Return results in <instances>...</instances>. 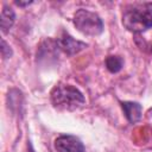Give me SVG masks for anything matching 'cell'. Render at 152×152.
<instances>
[{
  "label": "cell",
  "mask_w": 152,
  "mask_h": 152,
  "mask_svg": "<svg viewBox=\"0 0 152 152\" xmlns=\"http://www.w3.org/2000/svg\"><path fill=\"white\" fill-rule=\"evenodd\" d=\"M121 108L125 113V116L131 124H134L141 119L142 107L137 102H121Z\"/></svg>",
  "instance_id": "obj_6"
},
{
  "label": "cell",
  "mask_w": 152,
  "mask_h": 152,
  "mask_svg": "<svg viewBox=\"0 0 152 152\" xmlns=\"http://www.w3.org/2000/svg\"><path fill=\"white\" fill-rule=\"evenodd\" d=\"M57 152H84L83 142L74 135H61L55 140Z\"/></svg>",
  "instance_id": "obj_5"
},
{
  "label": "cell",
  "mask_w": 152,
  "mask_h": 152,
  "mask_svg": "<svg viewBox=\"0 0 152 152\" xmlns=\"http://www.w3.org/2000/svg\"><path fill=\"white\" fill-rule=\"evenodd\" d=\"M122 25L139 33L152 27V2H137L128 6L122 14Z\"/></svg>",
  "instance_id": "obj_1"
},
{
  "label": "cell",
  "mask_w": 152,
  "mask_h": 152,
  "mask_svg": "<svg viewBox=\"0 0 152 152\" xmlns=\"http://www.w3.org/2000/svg\"><path fill=\"white\" fill-rule=\"evenodd\" d=\"M32 1H26V2H21V1H15V5L18 6H27V5H31Z\"/></svg>",
  "instance_id": "obj_10"
},
{
  "label": "cell",
  "mask_w": 152,
  "mask_h": 152,
  "mask_svg": "<svg viewBox=\"0 0 152 152\" xmlns=\"http://www.w3.org/2000/svg\"><path fill=\"white\" fill-rule=\"evenodd\" d=\"M74 24L80 32L87 36H99L103 31L102 19L96 13L84 8L76 11L74 15Z\"/></svg>",
  "instance_id": "obj_3"
},
{
  "label": "cell",
  "mask_w": 152,
  "mask_h": 152,
  "mask_svg": "<svg viewBox=\"0 0 152 152\" xmlns=\"http://www.w3.org/2000/svg\"><path fill=\"white\" fill-rule=\"evenodd\" d=\"M15 20V14L13 12L12 8L4 6L2 11H1V31L2 33H7L10 31V28L13 26Z\"/></svg>",
  "instance_id": "obj_7"
},
{
  "label": "cell",
  "mask_w": 152,
  "mask_h": 152,
  "mask_svg": "<svg viewBox=\"0 0 152 152\" xmlns=\"http://www.w3.org/2000/svg\"><path fill=\"white\" fill-rule=\"evenodd\" d=\"M50 95L52 104L59 109L74 110L86 102L83 94L76 87L70 84H57Z\"/></svg>",
  "instance_id": "obj_2"
},
{
  "label": "cell",
  "mask_w": 152,
  "mask_h": 152,
  "mask_svg": "<svg viewBox=\"0 0 152 152\" xmlns=\"http://www.w3.org/2000/svg\"><path fill=\"white\" fill-rule=\"evenodd\" d=\"M56 43H57V46L69 56L76 55L87 48L86 43L81 40H76L74 37H71L66 32H63L62 36L56 40Z\"/></svg>",
  "instance_id": "obj_4"
},
{
  "label": "cell",
  "mask_w": 152,
  "mask_h": 152,
  "mask_svg": "<svg viewBox=\"0 0 152 152\" xmlns=\"http://www.w3.org/2000/svg\"><path fill=\"white\" fill-rule=\"evenodd\" d=\"M151 52H152V46H151Z\"/></svg>",
  "instance_id": "obj_11"
},
{
  "label": "cell",
  "mask_w": 152,
  "mask_h": 152,
  "mask_svg": "<svg viewBox=\"0 0 152 152\" xmlns=\"http://www.w3.org/2000/svg\"><path fill=\"white\" fill-rule=\"evenodd\" d=\"M1 55H2V57L5 59L10 58L12 56V50L10 49V45H7L5 39H1Z\"/></svg>",
  "instance_id": "obj_9"
},
{
  "label": "cell",
  "mask_w": 152,
  "mask_h": 152,
  "mask_svg": "<svg viewBox=\"0 0 152 152\" xmlns=\"http://www.w3.org/2000/svg\"><path fill=\"white\" fill-rule=\"evenodd\" d=\"M122 65H124V61L119 56H108L106 58V66L112 74L119 72L122 69Z\"/></svg>",
  "instance_id": "obj_8"
}]
</instances>
